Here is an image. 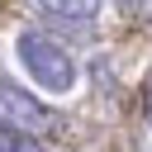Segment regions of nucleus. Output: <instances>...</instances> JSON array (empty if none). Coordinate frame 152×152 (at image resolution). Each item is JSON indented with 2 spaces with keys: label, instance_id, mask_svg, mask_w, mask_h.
Listing matches in <instances>:
<instances>
[{
  "label": "nucleus",
  "instance_id": "f257e3e1",
  "mask_svg": "<svg viewBox=\"0 0 152 152\" xmlns=\"http://www.w3.org/2000/svg\"><path fill=\"white\" fill-rule=\"evenodd\" d=\"M14 52H19V66H24L43 90L62 95V90L76 86V62H71V52H66L57 38H48V33H38V28H24V33L14 38Z\"/></svg>",
  "mask_w": 152,
  "mask_h": 152
},
{
  "label": "nucleus",
  "instance_id": "f03ea898",
  "mask_svg": "<svg viewBox=\"0 0 152 152\" xmlns=\"http://www.w3.org/2000/svg\"><path fill=\"white\" fill-rule=\"evenodd\" d=\"M0 128L5 133H19V138L52 128V109L43 100H33L28 90H19L5 71H0Z\"/></svg>",
  "mask_w": 152,
  "mask_h": 152
},
{
  "label": "nucleus",
  "instance_id": "7ed1b4c3",
  "mask_svg": "<svg viewBox=\"0 0 152 152\" xmlns=\"http://www.w3.org/2000/svg\"><path fill=\"white\" fill-rule=\"evenodd\" d=\"M33 14L48 19L62 33H90L95 19H100V5H86V0H43V5H33Z\"/></svg>",
  "mask_w": 152,
  "mask_h": 152
},
{
  "label": "nucleus",
  "instance_id": "20e7f679",
  "mask_svg": "<svg viewBox=\"0 0 152 152\" xmlns=\"http://www.w3.org/2000/svg\"><path fill=\"white\" fill-rule=\"evenodd\" d=\"M14 152H48V147H43L38 138H19V133H14Z\"/></svg>",
  "mask_w": 152,
  "mask_h": 152
}]
</instances>
